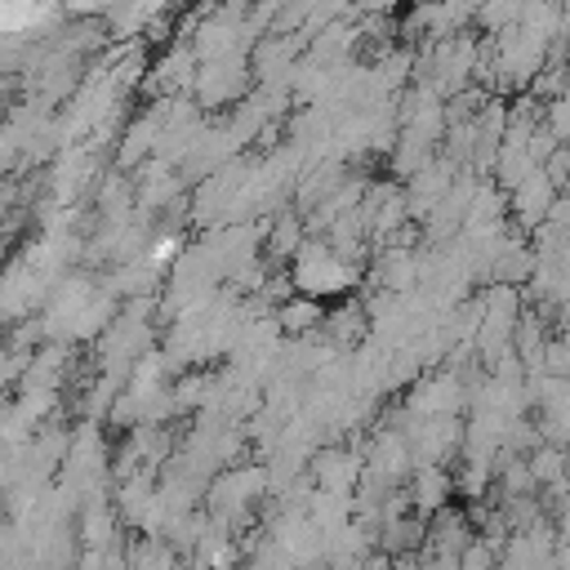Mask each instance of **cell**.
<instances>
[{"mask_svg": "<svg viewBox=\"0 0 570 570\" xmlns=\"http://www.w3.org/2000/svg\"><path fill=\"white\" fill-rule=\"evenodd\" d=\"M196 85H200L205 102H223V98H232L240 89V62L236 58H214V62H205Z\"/></svg>", "mask_w": 570, "mask_h": 570, "instance_id": "cell-1", "label": "cell"}, {"mask_svg": "<svg viewBox=\"0 0 570 570\" xmlns=\"http://www.w3.org/2000/svg\"><path fill=\"white\" fill-rule=\"evenodd\" d=\"M316 316H321V312H316V303H289V307L281 312V325L298 334V330H307V325H312Z\"/></svg>", "mask_w": 570, "mask_h": 570, "instance_id": "cell-2", "label": "cell"}, {"mask_svg": "<svg viewBox=\"0 0 570 570\" xmlns=\"http://www.w3.org/2000/svg\"><path fill=\"white\" fill-rule=\"evenodd\" d=\"M419 494H423V499H419L423 508H436V503H441V494H445V476H441L436 468L419 472Z\"/></svg>", "mask_w": 570, "mask_h": 570, "instance_id": "cell-3", "label": "cell"}, {"mask_svg": "<svg viewBox=\"0 0 570 570\" xmlns=\"http://www.w3.org/2000/svg\"><path fill=\"white\" fill-rule=\"evenodd\" d=\"M18 138H22V134H18V125H9V129L0 134V169L9 165V156H13V147H18Z\"/></svg>", "mask_w": 570, "mask_h": 570, "instance_id": "cell-4", "label": "cell"}, {"mask_svg": "<svg viewBox=\"0 0 570 570\" xmlns=\"http://www.w3.org/2000/svg\"><path fill=\"white\" fill-rule=\"evenodd\" d=\"M13 374H18V356L0 352V383H4V379H13Z\"/></svg>", "mask_w": 570, "mask_h": 570, "instance_id": "cell-5", "label": "cell"}]
</instances>
